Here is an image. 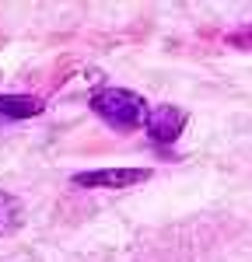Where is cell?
I'll list each match as a JSON object with an SVG mask.
<instances>
[{
  "instance_id": "7a4b0ae2",
  "label": "cell",
  "mask_w": 252,
  "mask_h": 262,
  "mask_svg": "<svg viewBox=\"0 0 252 262\" xmlns=\"http://www.w3.org/2000/svg\"><path fill=\"white\" fill-rule=\"evenodd\" d=\"M147 179H151V168H95V171L74 175L81 189H126V185H137Z\"/></svg>"
},
{
  "instance_id": "277c9868",
  "label": "cell",
  "mask_w": 252,
  "mask_h": 262,
  "mask_svg": "<svg viewBox=\"0 0 252 262\" xmlns=\"http://www.w3.org/2000/svg\"><path fill=\"white\" fill-rule=\"evenodd\" d=\"M42 112V101L32 95H0V119H32Z\"/></svg>"
},
{
  "instance_id": "5b68a950",
  "label": "cell",
  "mask_w": 252,
  "mask_h": 262,
  "mask_svg": "<svg viewBox=\"0 0 252 262\" xmlns=\"http://www.w3.org/2000/svg\"><path fill=\"white\" fill-rule=\"evenodd\" d=\"M21 224H25V206L18 196L11 192H0V234H14Z\"/></svg>"
},
{
  "instance_id": "6da1fadb",
  "label": "cell",
  "mask_w": 252,
  "mask_h": 262,
  "mask_svg": "<svg viewBox=\"0 0 252 262\" xmlns=\"http://www.w3.org/2000/svg\"><path fill=\"white\" fill-rule=\"evenodd\" d=\"M95 116H102L112 129H137L140 122H147V101L137 91L126 88H105L91 98Z\"/></svg>"
},
{
  "instance_id": "3957f363",
  "label": "cell",
  "mask_w": 252,
  "mask_h": 262,
  "mask_svg": "<svg viewBox=\"0 0 252 262\" xmlns=\"http://www.w3.org/2000/svg\"><path fill=\"white\" fill-rule=\"evenodd\" d=\"M182 126H186V112L175 108V105H158V108H151V112H147V122H144L147 137L154 143H161V147L179 140Z\"/></svg>"
}]
</instances>
